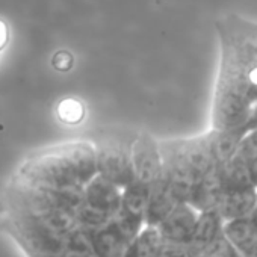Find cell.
<instances>
[{
    "instance_id": "obj_14",
    "label": "cell",
    "mask_w": 257,
    "mask_h": 257,
    "mask_svg": "<svg viewBox=\"0 0 257 257\" xmlns=\"http://www.w3.org/2000/svg\"><path fill=\"white\" fill-rule=\"evenodd\" d=\"M224 233V219L216 209L203 210L198 215V221L191 240L188 242L195 255H201L203 251Z\"/></svg>"
},
{
    "instance_id": "obj_4",
    "label": "cell",
    "mask_w": 257,
    "mask_h": 257,
    "mask_svg": "<svg viewBox=\"0 0 257 257\" xmlns=\"http://www.w3.org/2000/svg\"><path fill=\"white\" fill-rule=\"evenodd\" d=\"M138 134L107 132L92 140L95 147L97 174L124 188L135 179L134 143Z\"/></svg>"
},
{
    "instance_id": "obj_2",
    "label": "cell",
    "mask_w": 257,
    "mask_h": 257,
    "mask_svg": "<svg viewBox=\"0 0 257 257\" xmlns=\"http://www.w3.org/2000/svg\"><path fill=\"white\" fill-rule=\"evenodd\" d=\"M14 174L52 188L82 189L97 174L92 140L65 141L29 153Z\"/></svg>"
},
{
    "instance_id": "obj_25",
    "label": "cell",
    "mask_w": 257,
    "mask_h": 257,
    "mask_svg": "<svg viewBox=\"0 0 257 257\" xmlns=\"http://www.w3.org/2000/svg\"><path fill=\"white\" fill-rule=\"evenodd\" d=\"M34 257H68L67 252H58V254H40V255H34Z\"/></svg>"
},
{
    "instance_id": "obj_22",
    "label": "cell",
    "mask_w": 257,
    "mask_h": 257,
    "mask_svg": "<svg viewBox=\"0 0 257 257\" xmlns=\"http://www.w3.org/2000/svg\"><path fill=\"white\" fill-rule=\"evenodd\" d=\"M10 44V26L5 20L0 19V55L5 52Z\"/></svg>"
},
{
    "instance_id": "obj_8",
    "label": "cell",
    "mask_w": 257,
    "mask_h": 257,
    "mask_svg": "<svg viewBox=\"0 0 257 257\" xmlns=\"http://www.w3.org/2000/svg\"><path fill=\"white\" fill-rule=\"evenodd\" d=\"M198 215L200 210H197L191 203L182 201L158 225L162 230L167 240L188 243L194 234Z\"/></svg>"
},
{
    "instance_id": "obj_9",
    "label": "cell",
    "mask_w": 257,
    "mask_h": 257,
    "mask_svg": "<svg viewBox=\"0 0 257 257\" xmlns=\"http://www.w3.org/2000/svg\"><path fill=\"white\" fill-rule=\"evenodd\" d=\"M85 230V228H83ZM91 243V249L97 257H122L134 242L110 219L107 224L95 228L85 230Z\"/></svg>"
},
{
    "instance_id": "obj_24",
    "label": "cell",
    "mask_w": 257,
    "mask_h": 257,
    "mask_svg": "<svg viewBox=\"0 0 257 257\" xmlns=\"http://www.w3.org/2000/svg\"><path fill=\"white\" fill-rule=\"evenodd\" d=\"M248 218H249V221H251V224H252V227H254V230L257 231V204H255V207H254V210L251 212V215H249Z\"/></svg>"
},
{
    "instance_id": "obj_13",
    "label": "cell",
    "mask_w": 257,
    "mask_h": 257,
    "mask_svg": "<svg viewBox=\"0 0 257 257\" xmlns=\"http://www.w3.org/2000/svg\"><path fill=\"white\" fill-rule=\"evenodd\" d=\"M257 204V188H234L224 189L216 210L224 221L246 218Z\"/></svg>"
},
{
    "instance_id": "obj_17",
    "label": "cell",
    "mask_w": 257,
    "mask_h": 257,
    "mask_svg": "<svg viewBox=\"0 0 257 257\" xmlns=\"http://www.w3.org/2000/svg\"><path fill=\"white\" fill-rule=\"evenodd\" d=\"M201 257H243L222 233L201 254Z\"/></svg>"
},
{
    "instance_id": "obj_19",
    "label": "cell",
    "mask_w": 257,
    "mask_h": 257,
    "mask_svg": "<svg viewBox=\"0 0 257 257\" xmlns=\"http://www.w3.org/2000/svg\"><path fill=\"white\" fill-rule=\"evenodd\" d=\"M234 156L239 158H251V156H257V127L249 131L245 138L242 140L239 150Z\"/></svg>"
},
{
    "instance_id": "obj_15",
    "label": "cell",
    "mask_w": 257,
    "mask_h": 257,
    "mask_svg": "<svg viewBox=\"0 0 257 257\" xmlns=\"http://www.w3.org/2000/svg\"><path fill=\"white\" fill-rule=\"evenodd\" d=\"M224 234L243 257L257 246V231L248 216L224 221Z\"/></svg>"
},
{
    "instance_id": "obj_16",
    "label": "cell",
    "mask_w": 257,
    "mask_h": 257,
    "mask_svg": "<svg viewBox=\"0 0 257 257\" xmlns=\"http://www.w3.org/2000/svg\"><path fill=\"white\" fill-rule=\"evenodd\" d=\"M167 245V237L164 236L159 225L146 224L144 228L135 239V248L138 257H162Z\"/></svg>"
},
{
    "instance_id": "obj_3",
    "label": "cell",
    "mask_w": 257,
    "mask_h": 257,
    "mask_svg": "<svg viewBox=\"0 0 257 257\" xmlns=\"http://www.w3.org/2000/svg\"><path fill=\"white\" fill-rule=\"evenodd\" d=\"M162 171L171 180L182 201H188L195 183L216 164L210 155L206 137L161 140Z\"/></svg>"
},
{
    "instance_id": "obj_26",
    "label": "cell",
    "mask_w": 257,
    "mask_h": 257,
    "mask_svg": "<svg viewBox=\"0 0 257 257\" xmlns=\"http://www.w3.org/2000/svg\"><path fill=\"white\" fill-rule=\"evenodd\" d=\"M67 255H68V257H97V255H94L92 252H89V254H68V252H67Z\"/></svg>"
},
{
    "instance_id": "obj_1",
    "label": "cell",
    "mask_w": 257,
    "mask_h": 257,
    "mask_svg": "<svg viewBox=\"0 0 257 257\" xmlns=\"http://www.w3.org/2000/svg\"><path fill=\"white\" fill-rule=\"evenodd\" d=\"M219 41L216 88L230 89L257 104V23L236 14L215 22Z\"/></svg>"
},
{
    "instance_id": "obj_6",
    "label": "cell",
    "mask_w": 257,
    "mask_h": 257,
    "mask_svg": "<svg viewBox=\"0 0 257 257\" xmlns=\"http://www.w3.org/2000/svg\"><path fill=\"white\" fill-rule=\"evenodd\" d=\"M134 173L135 180L146 185H153L162 174L164 159L161 152V143L147 132H140L134 143Z\"/></svg>"
},
{
    "instance_id": "obj_5",
    "label": "cell",
    "mask_w": 257,
    "mask_h": 257,
    "mask_svg": "<svg viewBox=\"0 0 257 257\" xmlns=\"http://www.w3.org/2000/svg\"><path fill=\"white\" fill-rule=\"evenodd\" d=\"M254 104L243 95L230 89H213V100L210 107V128L228 131L243 127L252 112Z\"/></svg>"
},
{
    "instance_id": "obj_23",
    "label": "cell",
    "mask_w": 257,
    "mask_h": 257,
    "mask_svg": "<svg viewBox=\"0 0 257 257\" xmlns=\"http://www.w3.org/2000/svg\"><path fill=\"white\" fill-rule=\"evenodd\" d=\"M122 257H138V252H137V248H135V240H134V243L131 246H128V249L125 251V254Z\"/></svg>"
},
{
    "instance_id": "obj_10",
    "label": "cell",
    "mask_w": 257,
    "mask_h": 257,
    "mask_svg": "<svg viewBox=\"0 0 257 257\" xmlns=\"http://www.w3.org/2000/svg\"><path fill=\"white\" fill-rule=\"evenodd\" d=\"M179 203H182L180 197L177 195L171 180L162 171V174L152 185V189H150V200H149V209H147V218H146L147 224H152V225L161 224L165 219V216Z\"/></svg>"
},
{
    "instance_id": "obj_11",
    "label": "cell",
    "mask_w": 257,
    "mask_h": 257,
    "mask_svg": "<svg viewBox=\"0 0 257 257\" xmlns=\"http://www.w3.org/2000/svg\"><path fill=\"white\" fill-rule=\"evenodd\" d=\"M224 189L225 186H224L221 165H215L195 183L188 198V203H191L200 212L216 209L224 194Z\"/></svg>"
},
{
    "instance_id": "obj_21",
    "label": "cell",
    "mask_w": 257,
    "mask_h": 257,
    "mask_svg": "<svg viewBox=\"0 0 257 257\" xmlns=\"http://www.w3.org/2000/svg\"><path fill=\"white\" fill-rule=\"evenodd\" d=\"M245 161L246 165V171L249 176V180L252 183L254 188H257V156H251V158H242Z\"/></svg>"
},
{
    "instance_id": "obj_20",
    "label": "cell",
    "mask_w": 257,
    "mask_h": 257,
    "mask_svg": "<svg viewBox=\"0 0 257 257\" xmlns=\"http://www.w3.org/2000/svg\"><path fill=\"white\" fill-rule=\"evenodd\" d=\"M73 62H74V58L67 50H59L58 53H55V56L52 59V65L58 71H68L73 67Z\"/></svg>"
},
{
    "instance_id": "obj_18",
    "label": "cell",
    "mask_w": 257,
    "mask_h": 257,
    "mask_svg": "<svg viewBox=\"0 0 257 257\" xmlns=\"http://www.w3.org/2000/svg\"><path fill=\"white\" fill-rule=\"evenodd\" d=\"M58 113L62 121L68 124H76L83 118L85 110H83L82 103H79L77 100H65L59 104Z\"/></svg>"
},
{
    "instance_id": "obj_12",
    "label": "cell",
    "mask_w": 257,
    "mask_h": 257,
    "mask_svg": "<svg viewBox=\"0 0 257 257\" xmlns=\"http://www.w3.org/2000/svg\"><path fill=\"white\" fill-rule=\"evenodd\" d=\"M249 132L248 125L228 128V131H216L209 128V132L204 134L207 147L216 165H222L228 162L239 150V146L245 135Z\"/></svg>"
},
{
    "instance_id": "obj_7",
    "label": "cell",
    "mask_w": 257,
    "mask_h": 257,
    "mask_svg": "<svg viewBox=\"0 0 257 257\" xmlns=\"http://www.w3.org/2000/svg\"><path fill=\"white\" fill-rule=\"evenodd\" d=\"M121 198L122 188L100 174H95L83 188V203L109 218H113L119 210Z\"/></svg>"
}]
</instances>
